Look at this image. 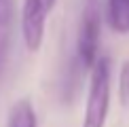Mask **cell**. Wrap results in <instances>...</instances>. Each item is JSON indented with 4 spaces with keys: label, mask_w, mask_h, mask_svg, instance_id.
<instances>
[{
    "label": "cell",
    "mask_w": 129,
    "mask_h": 127,
    "mask_svg": "<svg viewBox=\"0 0 129 127\" xmlns=\"http://www.w3.org/2000/svg\"><path fill=\"white\" fill-rule=\"evenodd\" d=\"M110 87H112L110 59L102 55L95 61V66L91 68L83 127H106L108 112H110Z\"/></svg>",
    "instance_id": "6da1fadb"
},
{
    "label": "cell",
    "mask_w": 129,
    "mask_h": 127,
    "mask_svg": "<svg viewBox=\"0 0 129 127\" xmlns=\"http://www.w3.org/2000/svg\"><path fill=\"white\" fill-rule=\"evenodd\" d=\"M100 32H102V11L100 0H85L80 13L78 34H76V61L80 68L91 70L100 59Z\"/></svg>",
    "instance_id": "7a4b0ae2"
},
{
    "label": "cell",
    "mask_w": 129,
    "mask_h": 127,
    "mask_svg": "<svg viewBox=\"0 0 129 127\" xmlns=\"http://www.w3.org/2000/svg\"><path fill=\"white\" fill-rule=\"evenodd\" d=\"M57 0H23L19 17V28L23 36V45L30 53H36L45 42V30L53 7Z\"/></svg>",
    "instance_id": "3957f363"
},
{
    "label": "cell",
    "mask_w": 129,
    "mask_h": 127,
    "mask_svg": "<svg viewBox=\"0 0 129 127\" xmlns=\"http://www.w3.org/2000/svg\"><path fill=\"white\" fill-rule=\"evenodd\" d=\"M17 28V0H0V78L9 66Z\"/></svg>",
    "instance_id": "277c9868"
},
{
    "label": "cell",
    "mask_w": 129,
    "mask_h": 127,
    "mask_svg": "<svg viewBox=\"0 0 129 127\" xmlns=\"http://www.w3.org/2000/svg\"><path fill=\"white\" fill-rule=\"evenodd\" d=\"M106 19L116 34H129V0H106Z\"/></svg>",
    "instance_id": "5b68a950"
},
{
    "label": "cell",
    "mask_w": 129,
    "mask_h": 127,
    "mask_svg": "<svg viewBox=\"0 0 129 127\" xmlns=\"http://www.w3.org/2000/svg\"><path fill=\"white\" fill-rule=\"evenodd\" d=\"M7 127H38L34 106H32V102L28 98H21L11 106Z\"/></svg>",
    "instance_id": "8992f818"
},
{
    "label": "cell",
    "mask_w": 129,
    "mask_h": 127,
    "mask_svg": "<svg viewBox=\"0 0 129 127\" xmlns=\"http://www.w3.org/2000/svg\"><path fill=\"white\" fill-rule=\"evenodd\" d=\"M119 100L123 106L129 104V59L121 66V74H119Z\"/></svg>",
    "instance_id": "52a82bcc"
}]
</instances>
